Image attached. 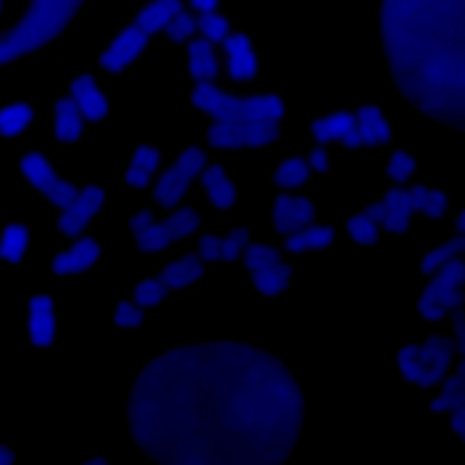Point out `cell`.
<instances>
[{"mask_svg":"<svg viewBox=\"0 0 465 465\" xmlns=\"http://www.w3.org/2000/svg\"><path fill=\"white\" fill-rule=\"evenodd\" d=\"M303 392L280 358L252 343L174 345L149 360L127 396V432L167 465H276L294 450Z\"/></svg>","mask_w":465,"mask_h":465,"instance_id":"obj_1","label":"cell"},{"mask_svg":"<svg viewBox=\"0 0 465 465\" xmlns=\"http://www.w3.org/2000/svg\"><path fill=\"white\" fill-rule=\"evenodd\" d=\"M380 38L400 96L465 131V0H380Z\"/></svg>","mask_w":465,"mask_h":465,"instance_id":"obj_2","label":"cell"},{"mask_svg":"<svg viewBox=\"0 0 465 465\" xmlns=\"http://www.w3.org/2000/svg\"><path fill=\"white\" fill-rule=\"evenodd\" d=\"M87 0H27L24 15L0 33V69L60 38ZM4 0H0V15Z\"/></svg>","mask_w":465,"mask_h":465,"instance_id":"obj_3","label":"cell"},{"mask_svg":"<svg viewBox=\"0 0 465 465\" xmlns=\"http://www.w3.org/2000/svg\"><path fill=\"white\" fill-rule=\"evenodd\" d=\"M183 9V0H149L100 53L98 67L113 76L122 74L149 49L156 33H163L171 18Z\"/></svg>","mask_w":465,"mask_h":465,"instance_id":"obj_4","label":"cell"},{"mask_svg":"<svg viewBox=\"0 0 465 465\" xmlns=\"http://www.w3.org/2000/svg\"><path fill=\"white\" fill-rule=\"evenodd\" d=\"M191 105L207 114L213 122H280L285 116V104L276 93L238 94L205 82L194 84Z\"/></svg>","mask_w":465,"mask_h":465,"instance_id":"obj_5","label":"cell"},{"mask_svg":"<svg viewBox=\"0 0 465 465\" xmlns=\"http://www.w3.org/2000/svg\"><path fill=\"white\" fill-rule=\"evenodd\" d=\"M202 227L200 213L191 205L174 207L160 220L149 207H140L129 218L134 247L143 254H160L173 243L194 236Z\"/></svg>","mask_w":465,"mask_h":465,"instance_id":"obj_6","label":"cell"},{"mask_svg":"<svg viewBox=\"0 0 465 465\" xmlns=\"http://www.w3.org/2000/svg\"><path fill=\"white\" fill-rule=\"evenodd\" d=\"M458 354L454 338L432 334L421 343H405L398 349V371L407 383L420 389L441 385Z\"/></svg>","mask_w":465,"mask_h":465,"instance_id":"obj_7","label":"cell"},{"mask_svg":"<svg viewBox=\"0 0 465 465\" xmlns=\"http://www.w3.org/2000/svg\"><path fill=\"white\" fill-rule=\"evenodd\" d=\"M465 305V256L445 262L429 276L423 291L416 300L418 314L430 322H441L452 311Z\"/></svg>","mask_w":465,"mask_h":465,"instance_id":"obj_8","label":"cell"},{"mask_svg":"<svg viewBox=\"0 0 465 465\" xmlns=\"http://www.w3.org/2000/svg\"><path fill=\"white\" fill-rule=\"evenodd\" d=\"M207 163V151L202 145L182 149L173 163H169L156 178L151 189L153 200L163 209H174L189 193L193 182L200 176Z\"/></svg>","mask_w":465,"mask_h":465,"instance_id":"obj_9","label":"cell"},{"mask_svg":"<svg viewBox=\"0 0 465 465\" xmlns=\"http://www.w3.org/2000/svg\"><path fill=\"white\" fill-rule=\"evenodd\" d=\"M242 263L254 289L265 298H276L291 285L292 267L283 260V254L269 243L249 242L243 249Z\"/></svg>","mask_w":465,"mask_h":465,"instance_id":"obj_10","label":"cell"},{"mask_svg":"<svg viewBox=\"0 0 465 465\" xmlns=\"http://www.w3.org/2000/svg\"><path fill=\"white\" fill-rule=\"evenodd\" d=\"M282 134L280 122H213L207 127L205 140L216 151H249L263 149L274 143Z\"/></svg>","mask_w":465,"mask_h":465,"instance_id":"obj_11","label":"cell"},{"mask_svg":"<svg viewBox=\"0 0 465 465\" xmlns=\"http://www.w3.org/2000/svg\"><path fill=\"white\" fill-rule=\"evenodd\" d=\"M18 169L31 189L58 211L67 209L78 194V185L60 176L42 151H25L18 160Z\"/></svg>","mask_w":465,"mask_h":465,"instance_id":"obj_12","label":"cell"},{"mask_svg":"<svg viewBox=\"0 0 465 465\" xmlns=\"http://www.w3.org/2000/svg\"><path fill=\"white\" fill-rule=\"evenodd\" d=\"M105 189L96 183L78 187V194L73 203L60 211L56 218V229L64 238H78L87 232L93 220L102 213L105 205Z\"/></svg>","mask_w":465,"mask_h":465,"instance_id":"obj_13","label":"cell"},{"mask_svg":"<svg viewBox=\"0 0 465 465\" xmlns=\"http://www.w3.org/2000/svg\"><path fill=\"white\" fill-rule=\"evenodd\" d=\"M271 218H272V227L276 234L289 236L314 223L316 203L305 194H292L291 191H280L272 200Z\"/></svg>","mask_w":465,"mask_h":465,"instance_id":"obj_14","label":"cell"},{"mask_svg":"<svg viewBox=\"0 0 465 465\" xmlns=\"http://www.w3.org/2000/svg\"><path fill=\"white\" fill-rule=\"evenodd\" d=\"M222 67L234 84H249L258 76L260 58L251 36L232 31L222 44Z\"/></svg>","mask_w":465,"mask_h":465,"instance_id":"obj_15","label":"cell"},{"mask_svg":"<svg viewBox=\"0 0 465 465\" xmlns=\"http://www.w3.org/2000/svg\"><path fill=\"white\" fill-rule=\"evenodd\" d=\"M311 134L318 145L340 143L345 149L356 151L361 147L356 131L354 111H334L311 120Z\"/></svg>","mask_w":465,"mask_h":465,"instance_id":"obj_16","label":"cell"},{"mask_svg":"<svg viewBox=\"0 0 465 465\" xmlns=\"http://www.w3.org/2000/svg\"><path fill=\"white\" fill-rule=\"evenodd\" d=\"M56 307L51 294L38 292L27 300V338L38 349H49L56 340Z\"/></svg>","mask_w":465,"mask_h":465,"instance_id":"obj_17","label":"cell"},{"mask_svg":"<svg viewBox=\"0 0 465 465\" xmlns=\"http://www.w3.org/2000/svg\"><path fill=\"white\" fill-rule=\"evenodd\" d=\"M102 256V243L91 234L78 236L67 249L54 254L51 272L54 276H76L93 269Z\"/></svg>","mask_w":465,"mask_h":465,"instance_id":"obj_18","label":"cell"},{"mask_svg":"<svg viewBox=\"0 0 465 465\" xmlns=\"http://www.w3.org/2000/svg\"><path fill=\"white\" fill-rule=\"evenodd\" d=\"M69 96L87 124L102 122L111 113V104L98 80L91 73H80L69 82Z\"/></svg>","mask_w":465,"mask_h":465,"instance_id":"obj_19","label":"cell"},{"mask_svg":"<svg viewBox=\"0 0 465 465\" xmlns=\"http://www.w3.org/2000/svg\"><path fill=\"white\" fill-rule=\"evenodd\" d=\"M251 229L240 227L231 229L227 236L218 234H202L198 240V252L205 263L213 262H236L242 258L245 245L249 243Z\"/></svg>","mask_w":465,"mask_h":465,"instance_id":"obj_20","label":"cell"},{"mask_svg":"<svg viewBox=\"0 0 465 465\" xmlns=\"http://www.w3.org/2000/svg\"><path fill=\"white\" fill-rule=\"evenodd\" d=\"M356 131L360 136L361 147L372 149L380 145H387L392 142L394 133L383 113V109L376 104H363L354 109Z\"/></svg>","mask_w":465,"mask_h":465,"instance_id":"obj_21","label":"cell"},{"mask_svg":"<svg viewBox=\"0 0 465 465\" xmlns=\"http://www.w3.org/2000/svg\"><path fill=\"white\" fill-rule=\"evenodd\" d=\"M200 185L209 203L218 211H227L238 202V189L223 165L207 162L200 173Z\"/></svg>","mask_w":465,"mask_h":465,"instance_id":"obj_22","label":"cell"},{"mask_svg":"<svg viewBox=\"0 0 465 465\" xmlns=\"http://www.w3.org/2000/svg\"><path fill=\"white\" fill-rule=\"evenodd\" d=\"M187 76L194 84L216 82L220 76L222 62L218 53L214 51L213 44L205 38H191L187 44Z\"/></svg>","mask_w":465,"mask_h":465,"instance_id":"obj_23","label":"cell"},{"mask_svg":"<svg viewBox=\"0 0 465 465\" xmlns=\"http://www.w3.org/2000/svg\"><path fill=\"white\" fill-rule=\"evenodd\" d=\"M162 167V153L151 143L134 147L129 165L122 174V182L133 189H145Z\"/></svg>","mask_w":465,"mask_h":465,"instance_id":"obj_24","label":"cell"},{"mask_svg":"<svg viewBox=\"0 0 465 465\" xmlns=\"http://www.w3.org/2000/svg\"><path fill=\"white\" fill-rule=\"evenodd\" d=\"M205 260L202 258V254L198 252V249H193L185 254H182L180 258L165 263L156 276H160L167 287L171 291L174 289H185L194 285L196 282H200L205 276Z\"/></svg>","mask_w":465,"mask_h":465,"instance_id":"obj_25","label":"cell"},{"mask_svg":"<svg viewBox=\"0 0 465 465\" xmlns=\"http://www.w3.org/2000/svg\"><path fill=\"white\" fill-rule=\"evenodd\" d=\"M85 133V120L69 94H62L53 105V136L60 143H76Z\"/></svg>","mask_w":465,"mask_h":465,"instance_id":"obj_26","label":"cell"},{"mask_svg":"<svg viewBox=\"0 0 465 465\" xmlns=\"http://www.w3.org/2000/svg\"><path fill=\"white\" fill-rule=\"evenodd\" d=\"M385 207V222L381 231L389 234H403L407 227L411 225V220L414 216L409 200L407 191L403 185H391L383 196L380 198Z\"/></svg>","mask_w":465,"mask_h":465,"instance_id":"obj_27","label":"cell"},{"mask_svg":"<svg viewBox=\"0 0 465 465\" xmlns=\"http://www.w3.org/2000/svg\"><path fill=\"white\" fill-rule=\"evenodd\" d=\"M336 242V229L331 223L311 225L300 232L283 236V251L289 254L318 252L329 249Z\"/></svg>","mask_w":465,"mask_h":465,"instance_id":"obj_28","label":"cell"},{"mask_svg":"<svg viewBox=\"0 0 465 465\" xmlns=\"http://www.w3.org/2000/svg\"><path fill=\"white\" fill-rule=\"evenodd\" d=\"M31 245V232L24 222H9L0 232V260L20 265Z\"/></svg>","mask_w":465,"mask_h":465,"instance_id":"obj_29","label":"cell"},{"mask_svg":"<svg viewBox=\"0 0 465 465\" xmlns=\"http://www.w3.org/2000/svg\"><path fill=\"white\" fill-rule=\"evenodd\" d=\"M36 116L35 107L29 102L16 100L0 107V136L13 140L25 133Z\"/></svg>","mask_w":465,"mask_h":465,"instance_id":"obj_30","label":"cell"},{"mask_svg":"<svg viewBox=\"0 0 465 465\" xmlns=\"http://www.w3.org/2000/svg\"><path fill=\"white\" fill-rule=\"evenodd\" d=\"M312 169L307 162V156L292 154L278 163V167L272 171V183L282 191L300 189L311 180Z\"/></svg>","mask_w":465,"mask_h":465,"instance_id":"obj_31","label":"cell"},{"mask_svg":"<svg viewBox=\"0 0 465 465\" xmlns=\"http://www.w3.org/2000/svg\"><path fill=\"white\" fill-rule=\"evenodd\" d=\"M458 256H465V234H456L450 240L436 245L434 249L427 251L418 265V272L421 276H430L434 274L445 262L458 258Z\"/></svg>","mask_w":465,"mask_h":465,"instance_id":"obj_32","label":"cell"},{"mask_svg":"<svg viewBox=\"0 0 465 465\" xmlns=\"http://www.w3.org/2000/svg\"><path fill=\"white\" fill-rule=\"evenodd\" d=\"M345 232L358 245L372 247L380 242L383 231L378 227V223H374L371 220V216L367 213L358 211L356 214H352L345 220Z\"/></svg>","mask_w":465,"mask_h":465,"instance_id":"obj_33","label":"cell"},{"mask_svg":"<svg viewBox=\"0 0 465 465\" xmlns=\"http://www.w3.org/2000/svg\"><path fill=\"white\" fill-rule=\"evenodd\" d=\"M171 289L160 276H151L143 278L138 283H134L131 298L143 309H153L158 307L163 300H167Z\"/></svg>","mask_w":465,"mask_h":465,"instance_id":"obj_34","label":"cell"},{"mask_svg":"<svg viewBox=\"0 0 465 465\" xmlns=\"http://www.w3.org/2000/svg\"><path fill=\"white\" fill-rule=\"evenodd\" d=\"M198 31V16L194 11L182 9L176 13L171 22L163 29V36L173 44V45H182L187 40L193 38V35Z\"/></svg>","mask_w":465,"mask_h":465,"instance_id":"obj_35","label":"cell"},{"mask_svg":"<svg viewBox=\"0 0 465 465\" xmlns=\"http://www.w3.org/2000/svg\"><path fill=\"white\" fill-rule=\"evenodd\" d=\"M416 171V156L403 149L392 151L385 165V176L392 185H405Z\"/></svg>","mask_w":465,"mask_h":465,"instance_id":"obj_36","label":"cell"},{"mask_svg":"<svg viewBox=\"0 0 465 465\" xmlns=\"http://www.w3.org/2000/svg\"><path fill=\"white\" fill-rule=\"evenodd\" d=\"M198 33L202 38L213 45H222L225 38L232 33V22L227 15H200L198 16Z\"/></svg>","mask_w":465,"mask_h":465,"instance_id":"obj_37","label":"cell"},{"mask_svg":"<svg viewBox=\"0 0 465 465\" xmlns=\"http://www.w3.org/2000/svg\"><path fill=\"white\" fill-rule=\"evenodd\" d=\"M145 309L140 307L133 298H124L114 305L113 325L122 329H136L142 325Z\"/></svg>","mask_w":465,"mask_h":465,"instance_id":"obj_38","label":"cell"},{"mask_svg":"<svg viewBox=\"0 0 465 465\" xmlns=\"http://www.w3.org/2000/svg\"><path fill=\"white\" fill-rule=\"evenodd\" d=\"M449 207H450V196L441 189L429 187L421 214L430 218V220H440L441 216H445Z\"/></svg>","mask_w":465,"mask_h":465,"instance_id":"obj_39","label":"cell"},{"mask_svg":"<svg viewBox=\"0 0 465 465\" xmlns=\"http://www.w3.org/2000/svg\"><path fill=\"white\" fill-rule=\"evenodd\" d=\"M450 329H452V338L458 345V354L465 356V311H463V307L450 312Z\"/></svg>","mask_w":465,"mask_h":465,"instance_id":"obj_40","label":"cell"},{"mask_svg":"<svg viewBox=\"0 0 465 465\" xmlns=\"http://www.w3.org/2000/svg\"><path fill=\"white\" fill-rule=\"evenodd\" d=\"M307 162L312 169V173L318 174H325L331 171V160H329V153L325 149V145H316L307 153Z\"/></svg>","mask_w":465,"mask_h":465,"instance_id":"obj_41","label":"cell"},{"mask_svg":"<svg viewBox=\"0 0 465 465\" xmlns=\"http://www.w3.org/2000/svg\"><path fill=\"white\" fill-rule=\"evenodd\" d=\"M449 414H450L449 429L454 436H458L465 429V391L458 396V400H456V403H454V407Z\"/></svg>","mask_w":465,"mask_h":465,"instance_id":"obj_42","label":"cell"},{"mask_svg":"<svg viewBox=\"0 0 465 465\" xmlns=\"http://www.w3.org/2000/svg\"><path fill=\"white\" fill-rule=\"evenodd\" d=\"M405 191H407V200H409V205H411L412 213H414V214H421V209H423V203H425V196H427L429 187H427V185L414 183V185L405 187Z\"/></svg>","mask_w":465,"mask_h":465,"instance_id":"obj_43","label":"cell"},{"mask_svg":"<svg viewBox=\"0 0 465 465\" xmlns=\"http://www.w3.org/2000/svg\"><path fill=\"white\" fill-rule=\"evenodd\" d=\"M363 213H367L371 216V220L374 223H378V227L381 229L383 227V222H385V207H383V202L378 198L374 202H369L363 209Z\"/></svg>","mask_w":465,"mask_h":465,"instance_id":"obj_44","label":"cell"},{"mask_svg":"<svg viewBox=\"0 0 465 465\" xmlns=\"http://www.w3.org/2000/svg\"><path fill=\"white\" fill-rule=\"evenodd\" d=\"M191 11L198 15H213L222 5V0H187Z\"/></svg>","mask_w":465,"mask_h":465,"instance_id":"obj_45","label":"cell"},{"mask_svg":"<svg viewBox=\"0 0 465 465\" xmlns=\"http://www.w3.org/2000/svg\"><path fill=\"white\" fill-rule=\"evenodd\" d=\"M449 376H450L458 385H461V387L465 389V356L460 358V361L456 363L454 371L449 372Z\"/></svg>","mask_w":465,"mask_h":465,"instance_id":"obj_46","label":"cell"},{"mask_svg":"<svg viewBox=\"0 0 465 465\" xmlns=\"http://www.w3.org/2000/svg\"><path fill=\"white\" fill-rule=\"evenodd\" d=\"M16 461V454L11 447L0 443V465H13Z\"/></svg>","mask_w":465,"mask_h":465,"instance_id":"obj_47","label":"cell"},{"mask_svg":"<svg viewBox=\"0 0 465 465\" xmlns=\"http://www.w3.org/2000/svg\"><path fill=\"white\" fill-rule=\"evenodd\" d=\"M452 227L456 234H465V207L452 218Z\"/></svg>","mask_w":465,"mask_h":465,"instance_id":"obj_48","label":"cell"},{"mask_svg":"<svg viewBox=\"0 0 465 465\" xmlns=\"http://www.w3.org/2000/svg\"><path fill=\"white\" fill-rule=\"evenodd\" d=\"M91 463H102V465H105L107 460H105V458H89V460L84 461V465H91Z\"/></svg>","mask_w":465,"mask_h":465,"instance_id":"obj_49","label":"cell"},{"mask_svg":"<svg viewBox=\"0 0 465 465\" xmlns=\"http://www.w3.org/2000/svg\"><path fill=\"white\" fill-rule=\"evenodd\" d=\"M456 438H460V440L465 443V429H463V430H461V432H460Z\"/></svg>","mask_w":465,"mask_h":465,"instance_id":"obj_50","label":"cell"}]
</instances>
